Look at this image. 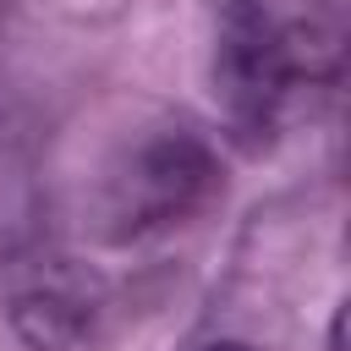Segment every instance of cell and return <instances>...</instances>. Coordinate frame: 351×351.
Instances as JSON below:
<instances>
[{"instance_id":"1","label":"cell","mask_w":351,"mask_h":351,"mask_svg":"<svg viewBox=\"0 0 351 351\" xmlns=\"http://www.w3.org/2000/svg\"><path fill=\"white\" fill-rule=\"evenodd\" d=\"M285 77H291L285 33L258 5L230 0L219 16V44H214V82H219V99L230 104V115L247 126L269 121L285 93Z\"/></svg>"},{"instance_id":"2","label":"cell","mask_w":351,"mask_h":351,"mask_svg":"<svg viewBox=\"0 0 351 351\" xmlns=\"http://www.w3.org/2000/svg\"><path fill=\"white\" fill-rule=\"evenodd\" d=\"M214 159L203 143L192 137H154L148 148H137L132 170L121 176V219L132 225H170L186 208H197L214 192Z\"/></svg>"},{"instance_id":"3","label":"cell","mask_w":351,"mask_h":351,"mask_svg":"<svg viewBox=\"0 0 351 351\" xmlns=\"http://www.w3.org/2000/svg\"><path fill=\"white\" fill-rule=\"evenodd\" d=\"M11 318H16L22 340L38 346V351H77L88 340L82 302L77 296H60V291H27V296H16Z\"/></svg>"},{"instance_id":"4","label":"cell","mask_w":351,"mask_h":351,"mask_svg":"<svg viewBox=\"0 0 351 351\" xmlns=\"http://www.w3.org/2000/svg\"><path fill=\"white\" fill-rule=\"evenodd\" d=\"M203 351H258V346H247V340H214V346H203Z\"/></svg>"}]
</instances>
